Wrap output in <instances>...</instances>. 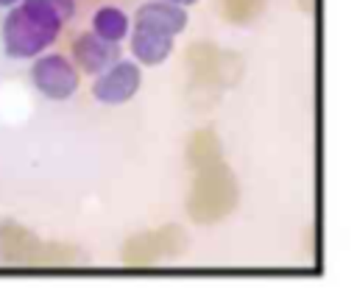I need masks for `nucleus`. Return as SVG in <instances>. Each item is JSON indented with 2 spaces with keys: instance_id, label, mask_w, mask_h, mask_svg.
<instances>
[{
  "instance_id": "f257e3e1",
  "label": "nucleus",
  "mask_w": 357,
  "mask_h": 298,
  "mask_svg": "<svg viewBox=\"0 0 357 298\" xmlns=\"http://www.w3.org/2000/svg\"><path fill=\"white\" fill-rule=\"evenodd\" d=\"M64 22L67 19L45 0H22L20 6L8 8L0 28L6 56L22 61L47 53V47L59 39Z\"/></svg>"
},
{
  "instance_id": "f03ea898",
  "label": "nucleus",
  "mask_w": 357,
  "mask_h": 298,
  "mask_svg": "<svg viewBox=\"0 0 357 298\" xmlns=\"http://www.w3.org/2000/svg\"><path fill=\"white\" fill-rule=\"evenodd\" d=\"M237 206V181L223 159L192 170V187L187 195V214L192 223L209 226L229 217Z\"/></svg>"
},
{
  "instance_id": "7ed1b4c3",
  "label": "nucleus",
  "mask_w": 357,
  "mask_h": 298,
  "mask_svg": "<svg viewBox=\"0 0 357 298\" xmlns=\"http://www.w3.org/2000/svg\"><path fill=\"white\" fill-rule=\"evenodd\" d=\"M0 259L8 265H70L78 251L61 242H42L17 223H0Z\"/></svg>"
},
{
  "instance_id": "20e7f679",
  "label": "nucleus",
  "mask_w": 357,
  "mask_h": 298,
  "mask_svg": "<svg viewBox=\"0 0 357 298\" xmlns=\"http://www.w3.org/2000/svg\"><path fill=\"white\" fill-rule=\"evenodd\" d=\"M31 84L47 100H67L78 92L81 70L61 53H42L31 64Z\"/></svg>"
},
{
  "instance_id": "39448f33",
  "label": "nucleus",
  "mask_w": 357,
  "mask_h": 298,
  "mask_svg": "<svg viewBox=\"0 0 357 298\" xmlns=\"http://www.w3.org/2000/svg\"><path fill=\"white\" fill-rule=\"evenodd\" d=\"M187 248V234L181 226H162L145 234L131 237L123 245V262L131 267H142V265H156L165 259L178 256Z\"/></svg>"
},
{
  "instance_id": "423d86ee",
  "label": "nucleus",
  "mask_w": 357,
  "mask_h": 298,
  "mask_svg": "<svg viewBox=\"0 0 357 298\" xmlns=\"http://www.w3.org/2000/svg\"><path fill=\"white\" fill-rule=\"evenodd\" d=\"M187 70H190V86L201 92L215 89L220 92L223 84L237 78V64L234 58H226L215 45H192L187 50Z\"/></svg>"
},
{
  "instance_id": "0eeeda50",
  "label": "nucleus",
  "mask_w": 357,
  "mask_h": 298,
  "mask_svg": "<svg viewBox=\"0 0 357 298\" xmlns=\"http://www.w3.org/2000/svg\"><path fill=\"white\" fill-rule=\"evenodd\" d=\"M142 86V70L137 61L117 58L92 81V97L103 106H120L131 100Z\"/></svg>"
},
{
  "instance_id": "6e6552de",
  "label": "nucleus",
  "mask_w": 357,
  "mask_h": 298,
  "mask_svg": "<svg viewBox=\"0 0 357 298\" xmlns=\"http://www.w3.org/2000/svg\"><path fill=\"white\" fill-rule=\"evenodd\" d=\"M73 61L86 75H100L106 67H112L120 58V45L98 36L95 31H84L73 39Z\"/></svg>"
},
{
  "instance_id": "1a4fd4ad",
  "label": "nucleus",
  "mask_w": 357,
  "mask_h": 298,
  "mask_svg": "<svg viewBox=\"0 0 357 298\" xmlns=\"http://www.w3.org/2000/svg\"><path fill=\"white\" fill-rule=\"evenodd\" d=\"M187 22H190V17H187L184 6H176L170 0H148L134 14L137 28H153V31H162L170 36H178L187 28Z\"/></svg>"
},
{
  "instance_id": "9d476101",
  "label": "nucleus",
  "mask_w": 357,
  "mask_h": 298,
  "mask_svg": "<svg viewBox=\"0 0 357 298\" xmlns=\"http://www.w3.org/2000/svg\"><path fill=\"white\" fill-rule=\"evenodd\" d=\"M128 45H131V56L142 67H159L173 53V36L162 33V31H153V28H137L134 25V33H131Z\"/></svg>"
},
{
  "instance_id": "9b49d317",
  "label": "nucleus",
  "mask_w": 357,
  "mask_h": 298,
  "mask_svg": "<svg viewBox=\"0 0 357 298\" xmlns=\"http://www.w3.org/2000/svg\"><path fill=\"white\" fill-rule=\"evenodd\" d=\"M92 31L109 42H123L131 33V19L120 6H100L92 14Z\"/></svg>"
},
{
  "instance_id": "f8f14e48",
  "label": "nucleus",
  "mask_w": 357,
  "mask_h": 298,
  "mask_svg": "<svg viewBox=\"0 0 357 298\" xmlns=\"http://www.w3.org/2000/svg\"><path fill=\"white\" fill-rule=\"evenodd\" d=\"M218 159H223L220 156V139H218V134L212 128H201L187 139V164L192 170L206 167V164H212Z\"/></svg>"
},
{
  "instance_id": "ddd939ff",
  "label": "nucleus",
  "mask_w": 357,
  "mask_h": 298,
  "mask_svg": "<svg viewBox=\"0 0 357 298\" xmlns=\"http://www.w3.org/2000/svg\"><path fill=\"white\" fill-rule=\"evenodd\" d=\"M45 3H47V6H53V8H56L67 22H70V19H73V14H75V0H45Z\"/></svg>"
},
{
  "instance_id": "4468645a",
  "label": "nucleus",
  "mask_w": 357,
  "mask_h": 298,
  "mask_svg": "<svg viewBox=\"0 0 357 298\" xmlns=\"http://www.w3.org/2000/svg\"><path fill=\"white\" fill-rule=\"evenodd\" d=\"M22 0H0V8H14V6H20Z\"/></svg>"
},
{
  "instance_id": "2eb2a0df",
  "label": "nucleus",
  "mask_w": 357,
  "mask_h": 298,
  "mask_svg": "<svg viewBox=\"0 0 357 298\" xmlns=\"http://www.w3.org/2000/svg\"><path fill=\"white\" fill-rule=\"evenodd\" d=\"M170 3H176V6H184V8H187V6H192V3H198V0H170Z\"/></svg>"
}]
</instances>
